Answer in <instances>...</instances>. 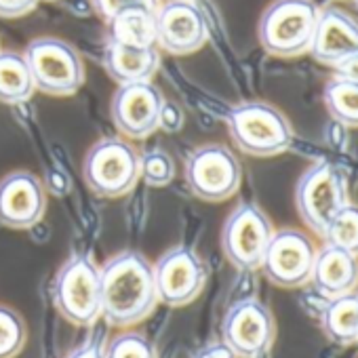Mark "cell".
<instances>
[{
	"instance_id": "cell-11",
	"label": "cell",
	"mask_w": 358,
	"mask_h": 358,
	"mask_svg": "<svg viewBox=\"0 0 358 358\" xmlns=\"http://www.w3.org/2000/svg\"><path fill=\"white\" fill-rule=\"evenodd\" d=\"M316 253L318 249L306 232L293 228L274 230L259 270L280 289H299L312 280Z\"/></svg>"
},
{
	"instance_id": "cell-12",
	"label": "cell",
	"mask_w": 358,
	"mask_h": 358,
	"mask_svg": "<svg viewBox=\"0 0 358 358\" xmlns=\"http://www.w3.org/2000/svg\"><path fill=\"white\" fill-rule=\"evenodd\" d=\"M276 337V322L266 303L255 297L230 306L222 322V341L236 358H262L270 352Z\"/></svg>"
},
{
	"instance_id": "cell-14",
	"label": "cell",
	"mask_w": 358,
	"mask_h": 358,
	"mask_svg": "<svg viewBox=\"0 0 358 358\" xmlns=\"http://www.w3.org/2000/svg\"><path fill=\"white\" fill-rule=\"evenodd\" d=\"M164 97L156 85L133 83L120 85L112 97L110 114L112 122L120 135L131 139H145L156 129H160Z\"/></svg>"
},
{
	"instance_id": "cell-22",
	"label": "cell",
	"mask_w": 358,
	"mask_h": 358,
	"mask_svg": "<svg viewBox=\"0 0 358 358\" xmlns=\"http://www.w3.org/2000/svg\"><path fill=\"white\" fill-rule=\"evenodd\" d=\"M322 99L329 116L337 124L345 129H358V83L333 76L324 85Z\"/></svg>"
},
{
	"instance_id": "cell-31",
	"label": "cell",
	"mask_w": 358,
	"mask_h": 358,
	"mask_svg": "<svg viewBox=\"0 0 358 358\" xmlns=\"http://www.w3.org/2000/svg\"><path fill=\"white\" fill-rule=\"evenodd\" d=\"M333 76L337 78H345V80H352V83H358V53L350 59H345L343 64H339L337 68H333Z\"/></svg>"
},
{
	"instance_id": "cell-29",
	"label": "cell",
	"mask_w": 358,
	"mask_h": 358,
	"mask_svg": "<svg viewBox=\"0 0 358 358\" xmlns=\"http://www.w3.org/2000/svg\"><path fill=\"white\" fill-rule=\"evenodd\" d=\"M194 358H236V354L224 341H215V343L201 348Z\"/></svg>"
},
{
	"instance_id": "cell-21",
	"label": "cell",
	"mask_w": 358,
	"mask_h": 358,
	"mask_svg": "<svg viewBox=\"0 0 358 358\" xmlns=\"http://www.w3.org/2000/svg\"><path fill=\"white\" fill-rule=\"evenodd\" d=\"M36 91L24 53L0 51V101L15 106L28 101Z\"/></svg>"
},
{
	"instance_id": "cell-30",
	"label": "cell",
	"mask_w": 358,
	"mask_h": 358,
	"mask_svg": "<svg viewBox=\"0 0 358 358\" xmlns=\"http://www.w3.org/2000/svg\"><path fill=\"white\" fill-rule=\"evenodd\" d=\"M179 124H182V112L177 110V106H173V103H166V101H164V106H162V114H160V127L175 131V129H179Z\"/></svg>"
},
{
	"instance_id": "cell-15",
	"label": "cell",
	"mask_w": 358,
	"mask_h": 358,
	"mask_svg": "<svg viewBox=\"0 0 358 358\" xmlns=\"http://www.w3.org/2000/svg\"><path fill=\"white\" fill-rule=\"evenodd\" d=\"M47 211L45 184L30 171H13L0 179V224L13 230L36 226Z\"/></svg>"
},
{
	"instance_id": "cell-3",
	"label": "cell",
	"mask_w": 358,
	"mask_h": 358,
	"mask_svg": "<svg viewBox=\"0 0 358 358\" xmlns=\"http://www.w3.org/2000/svg\"><path fill=\"white\" fill-rule=\"evenodd\" d=\"M318 15L320 7L314 0H274L257 26L264 51L274 57L310 53Z\"/></svg>"
},
{
	"instance_id": "cell-20",
	"label": "cell",
	"mask_w": 358,
	"mask_h": 358,
	"mask_svg": "<svg viewBox=\"0 0 358 358\" xmlns=\"http://www.w3.org/2000/svg\"><path fill=\"white\" fill-rule=\"evenodd\" d=\"M108 41L131 47H156V11L127 9L108 22Z\"/></svg>"
},
{
	"instance_id": "cell-9",
	"label": "cell",
	"mask_w": 358,
	"mask_h": 358,
	"mask_svg": "<svg viewBox=\"0 0 358 358\" xmlns=\"http://www.w3.org/2000/svg\"><path fill=\"white\" fill-rule=\"evenodd\" d=\"M274 228L255 203H241L222 228V249L228 262L243 272L262 268Z\"/></svg>"
},
{
	"instance_id": "cell-25",
	"label": "cell",
	"mask_w": 358,
	"mask_h": 358,
	"mask_svg": "<svg viewBox=\"0 0 358 358\" xmlns=\"http://www.w3.org/2000/svg\"><path fill=\"white\" fill-rule=\"evenodd\" d=\"M103 358H158V354L145 335L124 331L110 339L103 350Z\"/></svg>"
},
{
	"instance_id": "cell-6",
	"label": "cell",
	"mask_w": 358,
	"mask_h": 358,
	"mask_svg": "<svg viewBox=\"0 0 358 358\" xmlns=\"http://www.w3.org/2000/svg\"><path fill=\"white\" fill-rule=\"evenodd\" d=\"M141 154L120 137H106L91 145L83 162L87 186L103 199L129 194L139 182Z\"/></svg>"
},
{
	"instance_id": "cell-16",
	"label": "cell",
	"mask_w": 358,
	"mask_h": 358,
	"mask_svg": "<svg viewBox=\"0 0 358 358\" xmlns=\"http://www.w3.org/2000/svg\"><path fill=\"white\" fill-rule=\"evenodd\" d=\"M358 53V22L337 7L320 9L310 55L329 68H337Z\"/></svg>"
},
{
	"instance_id": "cell-27",
	"label": "cell",
	"mask_w": 358,
	"mask_h": 358,
	"mask_svg": "<svg viewBox=\"0 0 358 358\" xmlns=\"http://www.w3.org/2000/svg\"><path fill=\"white\" fill-rule=\"evenodd\" d=\"M97 15L110 22L114 15L127 9H150L156 11L160 7V0H91Z\"/></svg>"
},
{
	"instance_id": "cell-5",
	"label": "cell",
	"mask_w": 358,
	"mask_h": 358,
	"mask_svg": "<svg viewBox=\"0 0 358 358\" xmlns=\"http://www.w3.org/2000/svg\"><path fill=\"white\" fill-rule=\"evenodd\" d=\"M51 297L55 310L72 324L89 327L101 318V272L87 253L72 255L57 272Z\"/></svg>"
},
{
	"instance_id": "cell-1",
	"label": "cell",
	"mask_w": 358,
	"mask_h": 358,
	"mask_svg": "<svg viewBox=\"0 0 358 358\" xmlns=\"http://www.w3.org/2000/svg\"><path fill=\"white\" fill-rule=\"evenodd\" d=\"M101 316L112 327H133L158 306L152 264L137 251H122L101 268Z\"/></svg>"
},
{
	"instance_id": "cell-17",
	"label": "cell",
	"mask_w": 358,
	"mask_h": 358,
	"mask_svg": "<svg viewBox=\"0 0 358 358\" xmlns=\"http://www.w3.org/2000/svg\"><path fill=\"white\" fill-rule=\"evenodd\" d=\"M310 282L314 285V291L324 301L356 293V289H358V257L343 249L324 245L316 253Z\"/></svg>"
},
{
	"instance_id": "cell-18",
	"label": "cell",
	"mask_w": 358,
	"mask_h": 358,
	"mask_svg": "<svg viewBox=\"0 0 358 358\" xmlns=\"http://www.w3.org/2000/svg\"><path fill=\"white\" fill-rule=\"evenodd\" d=\"M160 66L156 47H131L108 41L103 49V68L112 80L120 85L150 83Z\"/></svg>"
},
{
	"instance_id": "cell-28",
	"label": "cell",
	"mask_w": 358,
	"mask_h": 358,
	"mask_svg": "<svg viewBox=\"0 0 358 358\" xmlns=\"http://www.w3.org/2000/svg\"><path fill=\"white\" fill-rule=\"evenodd\" d=\"M38 5V0H0V17L15 20L32 13Z\"/></svg>"
},
{
	"instance_id": "cell-7",
	"label": "cell",
	"mask_w": 358,
	"mask_h": 358,
	"mask_svg": "<svg viewBox=\"0 0 358 358\" xmlns=\"http://www.w3.org/2000/svg\"><path fill=\"white\" fill-rule=\"evenodd\" d=\"M24 57L32 72L36 91L47 95L66 97L74 95L85 85V66L78 51L59 38H36L32 41Z\"/></svg>"
},
{
	"instance_id": "cell-2",
	"label": "cell",
	"mask_w": 358,
	"mask_h": 358,
	"mask_svg": "<svg viewBox=\"0 0 358 358\" xmlns=\"http://www.w3.org/2000/svg\"><path fill=\"white\" fill-rule=\"evenodd\" d=\"M348 179L339 166L329 160L310 164L295 186V207L301 222L316 236H324L335 215L350 205Z\"/></svg>"
},
{
	"instance_id": "cell-4",
	"label": "cell",
	"mask_w": 358,
	"mask_h": 358,
	"mask_svg": "<svg viewBox=\"0 0 358 358\" xmlns=\"http://www.w3.org/2000/svg\"><path fill=\"white\" fill-rule=\"evenodd\" d=\"M228 131L234 145L257 158L287 152L293 143V129L287 116L266 101H245L230 110Z\"/></svg>"
},
{
	"instance_id": "cell-26",
	"label": "cell",
	"mask_w": 358,
	"mask_h": 358,
	"mask_svg": "<svg viewBox=\"0 0 358 358\" xmlns=\"http://www.w3.org/2000/svg\"><path fill=\"white\" fill-rule=\"evenodd\" d=\"M175 177V164L173 158L162 150H148L141 154L139 162V179L152 188H164L171 184Z\"/></svg>"
},
{
	"instance_id": "cell-10",
	"label": "cell",
	"mask_w": 358,
	"mask_h": 358,
	"mask_svg": "<svg viewBox=\"0 0 358 358\" xmlns=\"http://www.w3.org/2000/svg\"><path fill=\"white\" fill-rule=\"evenodd\" d=\"M158 303L182 308L192 303L207 285V266L192 247H173L152 266Z\"/></svg>"
},
{
	"instance_id": "cell-23",
	"label": "cell",
	"mask_w": 358,
	"mask_h": 358,
	"mask_svg": "<svg viewBox=\"0 0 358 358\" xmlns=\"http://www.w3.org/2000/svg\"><path fill=\"white\" fill-rule=\"evenodd\" d=\"M322 241H324V245L343 249L358 257V205L356 203L345 205L335 215V220L331 222Z\"/></svg>"
},
{
	"instance_id": "cell-19",
	"label": "cell",
	"mask_w": 358,
	"mask_h": 358,
	"mask_svg": "<svg viewBox=\"0 0 358 358\" xmlns=\"http://www.w3.org/2000/svg\"><path fill=\"white\" fill-rule=\"evenodd\" d=\"M320 327L337 345L358 343V293L327 299L320 312Z\"/></svg>"
},
{
	"instance_id": "cell-13",
	"label": "cell",
	"mask_w": 358,
	"mask_h": 358,
	"mask_svg": "<svg viewBox=\"0 0 358 358\" xmlns=\"http://www.w3.org/2000/svg\"><path fill=\"white\" fill-rule=\"evenodd\" d=\"M207 41L209 24L194 0H169L156 9V47L171 55H190Z\"/></svg>"
},
{
	"instance_id": "cell-24",
	"label": "cell",
	"mask_w": 358,
	"mask_h": 358,
	"mask_svg": "<svg viewBox=\"0 0 358 358\" xmlns=\"http://www.w3.org/2000/svg\"><path fill=\"white\" fill-rule=\"evenodd\" d=\"M26 345V322L9 306L0 303V358H15Z\"/></svg>"
},
{
	"instance_id": "cell-8",
	"label": "cell",
	"mask_w": 358,
	"mask_h": 358,
	"mask_svg": "<svg viewBox=\"0 0 358 358\" xmlns=\"http://www.w3.org/2000/svg\"><path fill=\"white\" fill-rule=\"evenodd\" d=\"M190 192L205 203H222L232 199L243 182V166L234 152L222 143L196 148L184 166Z\"/></svg>"
},
{
	"instance_id": "cell-32",
	"label": "cell",
	"mask_w": 358,
	"mask_h": 358,
	"mask_svg": "<svg viewBox=\"0 0 358 358\" xmlns=\"http://www.w3.org/2000/svg\"><path fill=\"white\" fill-rule=\"evenodd\" d=\"M66 358H103V350H101V345L89 341V343H83L80 348H76L74 352H70Z\"/></svg>"
}]
</instances>
